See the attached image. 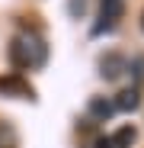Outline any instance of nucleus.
<instances>
[{
	"instance_id": "nucleus-1",
	"label": "nucleus",
	"mask_w": 144,
	"mask_h": 148,
	"mask_svg": "<svg viewBox=\"0 0 144 148\" xmlns=\"http://www.w3.org/2000/svg\"><path fill=\"white\" fill-rule=\"evenodd\" d=\"M10 61L22 71H32V68H42L48 61V45L45 39L35 32V29H22L13 42H10Z\"/></svg>"
},
{
	"instance_id": "nucleus-2",
	"label": "nucleus",
	"mask_w": 144,
	"mask_h": 148,
	"mask_svg": "<svg viewBox=\"0 0 144 148\" xmlns=\"http://www.w3.org/2000/svg\"><path fill=\"white\" fill-rule=\"evenodd\" d=\"M125 71H128V61L118 55V52H109V55L99 58V74H103L106 81H118Z\"/></svg>"
},
{
	"instance_id": "nucleus-3",
	"label": "nucleus",
	"mask_w": 144,
	"mask_h": 148,
	"mask_svg": "<svg viewBox=\"0 0 144 148\" xmlns=\"http://www.w3.org/2000/svg\"><path fill=\"white\" fill-rule=\"evenodd\" d=\"M0 93L3 97H32V87L19 74H7V77H0Z\"/></svg>"
},
{
	"instance_id": "nucleus-4",
	"label": "nucleus",
	"mask_w": 144,
	"mask_h": 148,
	"mask_svg": "<svg viewBox=\"0 0 144 148\" xmlns=\"http://www.w3.org/2000/svg\"><path fill=\"white\" fill-rule=\"evenodd\" d=\"M122 19V0L118 3H103V13H99V23H96L93 32H109L115 29V23Z\"/></svg>"
},
{
	"instance_id": "nucleus-5",
	"label": "nucleus",
	"mask_w": 144,
	"mask_h": 148,
	"mask_svg": "<svg viewBox=\"0 0 144 148\" xmlns=\"http://www.w3.org/2000/svg\"><path fill=\"white\" fill-rule=\"evenodd\" d=\"M112 103H115V110H122V113H131V110H138V106H141V93H138L135 87H131V90H122V93H118Z\"/></svg>"
},
{
	"instance_id": "nucleus-6",
	"label": "nucleus",
	"mask_w": 144,
	"mask_h": 148,
	"mask_svg": "<svg viewBox=\"0 0 144 148\" xmlns=\"http://www.w3.org/2000/svg\"><path fill=\"white\" fill-rule=\"evenodd\" d=\"M112 113H115V103H112V100H106V97H93V100H90V116L109 119Z\"/></svg>"
},
{
	"instance_id": "nucleus-7",
	"label": "nucleus",
	"mask_w": 144,
	"mask_h": 148,
	"mask_svg": "<svg viewBox=\"0 0 144 148\" xmlns=\"http://www.w3.org/2000/svg\"><path fill=\"white\" fill-rule=\"evenodd\" d=\"M135 138H138V132H135V126H122L115 135H109V142H112V148H131L135 145Z\"/></svg>"
},
{
	"instance_id": "nucleus-8",
	"label": "nucleus",
	"mask_w": 144,
	"mask_h": 148,
	"mask_svg": "<svg viewBox=\"0 0 144 148\" xmlns=\"http://www.w3.org/2000/svg\"><path fill=\"white\" fill-rule=\"evenodd\" d=\"M87 13V0H70V16H83Z\"/></svg>"
},
{
	"instance_id": "nucleus-9",
	"label": "nucleus",
	"mask_w": 144,
	"mask_h": 148,
	"mask_svg": "<svg viewBox=\"0 0 144 148\" xmlns=\"http://www.w3.org/2000/svg\"><path fill=\"white\" fill-rule=\"evenodd\" d=\"M135 77H138V81L144 77V58H135Z\"/></svg>"
},
{
	"instance_id": "nucleus-10",
	"label": "nucleus",
	"mask_w": 144,
	"mask_h": 148,
	"mask_svg": "<svg viewBox=\"0 0 144 148\" xmlns=\"http://www.w3.org/2000/svg\"><path fill=\"white\" fill-rule=\"evenodd\" d=\"M96 148H112V142H109V135H103V138H96Z\"/></svg>"
},
{
	"instance_id": "nucleus-11",
	"label": "nucleus",
	"mask_w": 144,
	"mask_h": 148,
	"mask_svg": "<svg viewBox=\"0 0 144 148\" xmlns=\"http://www.w3.org/2000/svg\"><path fill=\"white\" fill-rule=\"evenodd\" d=\"M103 3H118V0H103Z\"/></svg>"
},
{
	"instance_id": "nucleus-12",
	"label": "nucleus",
	"mask_w": 144,
	"mask_h": 148,
	"mask_svg": "<svg viewBox=\"0 0 144 148\" xmlns=\"http://www.w3.org/2000/svg\"><path fill=\"white\" fill-rule=\"evenodd\" d=\"M141 29H144V16H141Z\"/></svg>"
}]
</instances>
